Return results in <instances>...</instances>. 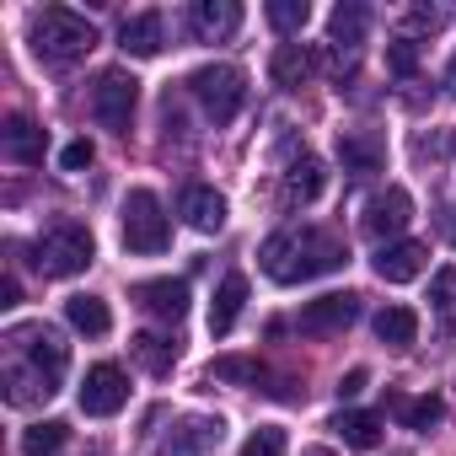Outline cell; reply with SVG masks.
<instances>
[{"label": "cell", "mask_w": 456, "mask_h": 456, "mask_svg": "<svg viewBox=\"0 0 456 456\" xmlns=\"http://www.w3.org/2000/svg\"><path fill=\"white\" fill-rule=\"evenodd\" d=\"M269 76H274V86L301 92V86L317 76V54H312L306 44H280V49H274V60H269Z\"/></svg>", "instance_id": "ffe728a7"}, {"label": "cell", "mask_w": 456, "mask_h": 456, "mask_svg": "<svg viewBox=\"0 0 456 456\" xmlns=\"http://www.w3.org/2000/svg\"><path fill=\"white\" fill-rule=\"evenodd\" d=\"M354 317H360V296H354V290H333V296L306 301L301 317H296V328H301L306 338H333V333H344Z\"/></svg>", "instance_id": "ba28073f"}, {"label": "cell", "mask_w": 456, "mask_h": 456, "mask_svg": "<svg viewBox=\"0 0 456 456\" xmlns=\"http://www.w3.org/2000/svg\"><path fill=\"white\" fill-rule=\"evenodd\" d=\"M338 161H344V172H354V177L381 172V161H387V140H381L376 129H344V134H338Z\"/></svg>", "instance_id": "e0dca14e"}, {"label": "cell", "mask_w": 456, "mask_h": 456, "mask_svg": "<svg viewBox=\"0 0 456 456\" xmlns=\"http://www.w3.org/2000/svg\"><path fill=\"white\" fill-rule=\"evenodd\" d=\"M6 354H22V360H33L54 387L65 381V370H70V344L54 333V328H44V322H28V328H12L6 333Z\"/></svg>", "instance_id": "8992f818"}, {"label": "cell", "mask_w": 456, "mask_h": 456, "mask_svg": "<svg viewBox=\"0 0 456 456\" xmlns=\"http://www.w3.org/2000/svg\"><path fill=\"white\" fill-rule=\"evenodd\" d=\"M44 151H49L44 129H38L28 113H12L6 129H0V156L17 161V167H44Z\"/></svg>", "instance_id": "5bb4252c"}, {"label": "cell", "mask_w": 456, "mask_h": 456, "mask_svg": "<svg viewBox=\"0 0 456 456\" xmlns=\"http://www.w3.org/2000/svg\"><path fill=\"white\" fill-rule=\"evenodd\" d=\"M161 44H167V22H161V12H134V17L118 22V49H124V54L151 60V54H161Z\"/></svg>", "instance_id": "2e32d148"}, {"label": "cell", "mask_w": 456, "mask_h": 456, "mask_svg": "<svg viewBox=\"0 0 456 456\" xmlns=\"http://www.w3.org/2000/svg\"><path fill=\"white\" fill-rule=\"evenodd\" d=\"M188 92H193V102L204 108L209 124H232L248 102V76L237 65H204V70L188 76Z\"/></svg>", "instance_id": "277c9868"}, {"label": "cell", "mask_w": 456, "mask_h": 456, "mask_svg": "<svg viewBox=\"0 0 456 456\" xmlns=\"http://www.w3.org/2000/svg\"><path fill=\"white\" fill-rule=\"evenodd\" d=\"M242 306H248V280H242V274H225V280H220V290H215V301H209V333H215V338H225V333L237 328Z\"/></svg>", "instance_id": "44dd1931"}, {"label": "cell", "mask_w": 456, "mask_h": 456, "mask_svg": "<svg viewBox=\"0 0 456 456\" xmlns=\"http://www.w3.org/2000/svg\"><path fill=\"white\" fill-rule=\"evenodd\" d=\"M365 381H370L365 370H349V376L338 381V397H360V392H365Z\"/></svg>", "instance_id": "74e56055"}, {"label": "cell", "mask_w": 456, "mask_h": 456, "mask_svg": "<svg viewBox=\"0 0 456 456\" xmlns=\"http://www.w3.org/2000/svg\"><path fill=\"white\" fill-rule=\"evenodd\" d=\"M306 17H312L306 0H269V28H274V33H301Z\"/></svg>", "instance_id": "1f68e13d"}, {"label": "cell", "mask_w": 456, "mask_h": 456, "mask_svg": "<svg viewBox=\"0 0 456 456\" xmlns=\"http://www.w3.org/2000/svg\"><path fill=\"white\" fill-rule=\"evenodd\" d=\"M387 408H392V413H397L408 429H435V424H440V413H445V408H440V397H419V403L387 397Z\"/></svg>", "instance_id": "83f0119b"}, {"label": "cell", "mask_w": 456, "mask_h": 456, "mask_svg": "<svg viewBox=\"0 0 456 456\" xmlns=\"http://www.w3.org/2000/svg\"><path fill=\"white\" fill-rule=\"evenodd\" d=\"M65 440H70V429H65L60 419H44V424H33V429L22 435V456H54Z\"/></svg>", "instance_id": "f1b7e54d"}, {"label": "cell", "mask_w": 456, "mask_h": 456, "mask_svg": "<svg viewBox=\"0 0 456 456\" xmlns=\"http://www.w3.org/2000/svg\"><path fill=\"white\" fill-rule=\"evenodd\" d=\"M387 70L408 81V76L419 70V44H413V38H392V44H387Z\"/></svg>", "instance_id": "836d02e7"}, {"label": "cell", "mask_w": 456, "mask_h": 456, "mask_svg": "<svg viewBox=\"0 0 456 456\" xmlns=\"http://www.w3.org/2000/svg\"><path fill=\"white\" fill-rule=\"evenodd\" d=\"M408 28L413 33H435L440 28V12H408Z\"/></svg>", "instance_id": "8d00e7d4"}, {"label": "cell", "mask_w": 456, "mask_h": 456, "mask_svg": "<svg viewBox=\"0 0 456 456\" xmlns=\"http://www.w3.org/2000/svg\"><path fill=\"white\" fill-rule=\"evenodd\" d=\"M129 349H134V360H140L151 376H167V370L177 365V344H172V338H161V333H140Z\"/></svg>", "instance_id": "4316f807"}, {"label": "cell", "mask_w": 456, "mask_h": 456, "mask_svg": "<svg viewBox=\"0 0 456 456\" xmlns=\"http://www.w3.org/2000/svg\"><path fill=\"white\" fill-rule=\"evenodd\" d=\"M333 429L344 435V445H354V451H370V445H381V413H338L333 419Z\"/></svg>", "instance_id": "d4e9b609"}, {"label": "cell", "mask_w": 456, "mask_h": 456, "mask_svg": "<svg viewBox=\"0 0 456 456\" xmlns=\"http://www.w3.org/2000/svg\"><path fill=\"white\" fill-rule=\"evenodd\" d=\"M285 445H290V440H285V429H280V424H258V429L242 440V451H237V456H285Z\"/></svg>", "instance_id": "d6a6232c"}, {"label": "cell", "mask_w": 456, "mask_h": 456, "mask_svg": "<svg viewBox=\"0 0 456 456\" xmlns=\"http://www.w3.org/2000/svg\"><path fill=\"white\" fill-rule=\"evenodd\" d=\"M408 220H413V199H408V188H381V193L365 204V215H360V232H365L370 242L387 248Z\"/></svg>", "instance_id": "30bf717a"}, {"label": "cell", "mask_w": 456, "mask_h": 456, "mask_svg": "<svg viewBox=\"0 0 456 456\" xmlns=\"http://www.w3.org/2000/svg\"><path fill=\"white\" fill-rule=\"evenodd\" d=\"M124 403H129V376H124L113 360L92 365L86 381H81V413H92V419H113Z\"/></svg>", "instance_id": "9c48e42d"}, {"label": "cell", "mask_w": 456, "mask_h": 456, "mask_svg": "<svg viewBox=\"0 0 456 456\" xmlns=\"http://www.w3.org/2000/svg\"><path fill=\"white\" fill-rule=\"evenodd\" d=\"M429 306L440 312L445 333H456V264H451V269H440V274L429 280Z\"/></svg>", "instance_id": "f546056e"}, {"label": "cell", "mask_w": 456, "mask_h": 456, "mask_svg": "<svg viewBox=\"0 0 456 456\" xmlns=\"http://www.w3.org/2000/svg\"><path fill=\"white\" fill-rule=\"evenodd\" d=\"M376 338L392 344V349H408V344L419 338V317H413L408 306H387V312L376 317Z\"/></svg>", "instance_id": "484cf974"}, {"label": "cell", "mask_w": 456, "mask_h": 456, "mask_svg": "<svg viewBox=\"0 0 456 456\" xmlns=\"http://www.w3.org/2000/svg\"><path fill=\"white\" fill-rule=\"evenodd\" d=\"M92 258H97V242H92L86 225H76V220L49 225V232L38 237V248H33V264H38L44 280H70V274L92 269Z\"/></svg>", "instance_id": "3957f363"}, {"label": "cell", "mask_w": 456, "mask_h": 456, "mask_svg": "<svg viewBox=\"0 0 456 456\" xmlns=\"http://www.w3.org/2000/svg\"><path fill=\"white\" fill-rule=\"evenodd\" d=\"M225 440V419H209V413H188L177 419L172 435H161V456H209L215 445Z\"/></svg>", "instance_id": "8fae6325"}, {"label": "cell", "mask_w": 456, "mask_h": 456, "mask_svg": "<svg viewBox=\"0 0 456 456\" xmlns=\"http://www.w3.org/2000/svg\"><path fill=\"white\" fill-rule=\"evenodd\" d=\"M28 44H33V54L44 65H76L81 54L97 49V28L70 6H44L28 22Z\"/></svg>", "instance_id": "7a4b0ae2"}, {"label": "cell", "mask_w": 456, "mask_h": 456, "mask_svg": "<svg viewBox=\"0 0 456 456\" xmlns=\"http://www.w3.org/2000/svg\"><path fill=\"white\" fill-rule=\"evenodd\" d=\"M419 156H429V161H440V156H451L456 151V129H440V134H419V145H413Z\"/></svg>", "instance_id": "e575fe53"}, {"label": "cell", "mask_w": 456, "mask_h": 456, "mask_svg": "<svg viewBox=\"0 0 456 456\" xmlns=\"http://www.w3.org/2000/svg\"><path fill=\"white\" fill-rule=\"evenodd\" d=\"M301 456H333V451H328V445H312V451H301Z\"/></svg>", "instance_id": "60d3db41"}, {"label": "cell", "mask_w": 456, "mask_h": 456, "mask_svg": "<svg viewBox=\"0 0 456 456\" xmlns=\"http://www.w3.org/2000/svg\"><path fill=\"white\" fill-rule=\"evenodd\" d=\"M134 102H140V81L129 70H102L97 86H92V118L113 134H129V118H134Z\"/></svg>", "instance_id": "52a82bcc"}, {"label": "cell", "mask_w": 456, "mask_h": 456, "mask_svg": "<svg viewBox=\"0 0 456 456\" xmlns=\"http://www.w3.org/2000/svg\"><path fill=\"white\" fill-rule=\"evenodd\" d=\"M22 301V285H17V274H6L0 280V306H17Z\"/></svg>", "instance_id": "f35d334b"}, {"label": "cell", "mask_w": 456, "mask_h": 456, "mask_svg": "<svg viewBox=\"0 0 456 456\" xmlns=\"http://www.w3.org/2000/svg\"><path fill=\"white\" fill-rule=\"evenodd\" d=\"M118 232H124V248H129V253H167V242H172V225H167L161 199H156L151 188H134V193L124 199Z\"/></svg>", "instance_id": "5b68a950"}, {"label": "cell", "mask_w": 456, "mask_h": 456, "mask_svg": "<svg viewBox=\"0 0 456 456\" xmlns=\"http://www.w3.org/2000/svg\"><path fill=\"white\" fill-rule=\"evenodd\" d=\"M242 28V6L237 0H193L188 6V33L199 44H220V38H232Z\"/></svg>", "instance_id": "7c38bea8"}, {"label": "cell", "mask_w": 456, "mask_h": 456, "mask_svg": "<svg viewBox=\"0 0 456 456\" xmlns=\"http://www.w3.org/2000/svg\"><path fill=\"white\" fill-rule=\"evenodd\" d=\"M134 301L156 322H183L188 317V285L183 280H145V285H134Z\"/></svg>", "instance_id": "d6986e66"}, {"label": "cell", "mask_w": 456, "mask_h": 456, "mask_svg": "<svg viewBox=\"0 0 456 456\" xmlns=\"http://www.w3.org/2000/svg\"><path fill=\"white\" fill-rule=\"evenodd\" d=\"M92 156H97L92 140H70V145L60 151V167H65V172H81V167H92Z\"/></svg>", "instance_id": "d590c367"}, {"label": "cell", "mask_w": 456, "mask_h": 456, "mask_svg": "<svg viewBox=\"0 0 456 456\" xmlns=\"http://www.w3.org/2000/svg\"><path fill=\"white\" fill-rule=\"evenodd\" d=\"M365 28H370V12L365 6H354V0H344V6H333V17H328V38H333V49L344 54H354L360 44H365Z\"/></svg>", "instance_id": "7402d4cb"}, {"label": "cell", "mask_w": 456, "mask_h": 456, "mask_svg": "<svg viewBox=\"0 0 456 456\" xmlns=\"http://www.w3.org/2000/svg\"><path fill=\"white\" fill-rule=\"evenodd\" d=\"M204 376H209V381H232V387H253V381H258V360H253V354H220Z\"/></svg>", "instance_id": "4dcf8cb0"}, {"label": "cell", "mask_w": 456, "mask_h": 456, "mask_svg": "<svg viewBox=\"0 0 456 456\" xmlns=\"http://www.w3.org/2000/svg\"><path fill=\"white\" fill-rule=\"evenodd\" d=\"M183 220L193 225V232H220V225H225V199L215 193V188H188L183 193Z\"/></svg>", "instance_id": "cb8c5ba5"}, {"label": "cell", "mask_w": 456, "mask_h": 456, "mask_svg": "<svg viewBox=\"0 0 456 456\" xmlns=\"http://www.w3.org/2000/svg\"><path fill=\"white\" fill-rule=\"evenodd\" d=\"M445 86L456 92V54H451V65H445Z\"/></svg>", "instance_id": "ab89813d"}, {"label": "cell", "mask_w": 456, "mask_h": 456, "mask_svg": "<svg viewBox=\"0 0 456 456\" xmlns=\"http://www.w3.org/2000/svg\"><path fill=\"white\" fill-rule=\"evenodd\" d=\"M0 381H6V403L12 408H33V403H49L60 387L33 365V360H22V354H6V376H0Z\"/></svg>", "instance_id": "4fadbf2b"}, {"label": "cell", "mask_w": 456, "mask_h": 456, "mask_svg": "<svg viewBox=\"0 0 456 456\" xmlns=\"http://www.w3.org/2000/svg\"><path fill=\"white\" fill-rule=\"evenodd\" d=\"M258 264L274 285H306V280H322V274L344 269L349 248H344V237L322 232V225H285V232H274L264 242Z\"/></svg>", "instance_id": "6da1fadb"}, {"label": "cell", "mask_w": 456, "mask_h": 456, "mask_svg": "<svg viewBox=\"0 0 456 456\" xmlns=\"http://www.w3.org/2000/svg\"><path fill=\"white\" fill-rule=\"evenodd\" d=\"M65 322H70L76 333H86V338L113 333V312H108L102 296H70V301H65Z\"/></svg>", "instance_id": "603a6c76"}, {"label": "cell", "mask_w": 456, "mask_h": 456, "mask_svg": "<svg viewBox=\"0 0 456 456\" xmlns=\"http://www.w3.org/2000/svg\"><path fill=\"white\" fill-rule=\"evenodd\" d=\"M322 183H328L322 161L301 151V156L285 167V177H280V204H285V209H296V204H312V199L322 193Z\"/></svg>", "instance_id": "ac0fdd59"}, {"label": "cell", "mask_w": 456, "mask_h": 456, "mask_svg": "<svg viewBox=\"0 0 456 456\" xmlns=\"http://www.w3.org/2000/svg\"><path fill=\"white\" fill-rule=\"evenodd\" d=\"M424 258H429L424 242H387V248H376L370 269H376V280H387V285H408V280L424 274Z\"/></svg>", "instance_id": "9a60e30c"}]
</instances>
